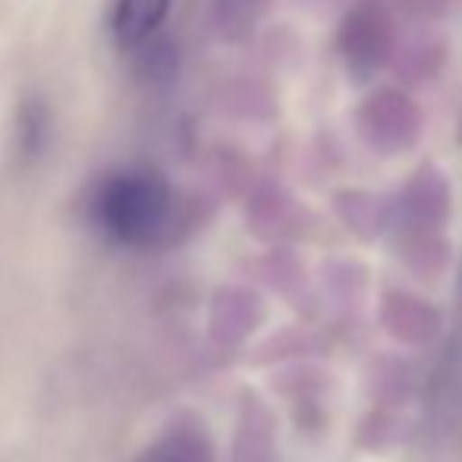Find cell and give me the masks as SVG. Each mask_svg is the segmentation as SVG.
<instances>
[{
	"label": "cell",
	"instance_id": "cell-1",
	"mask_svg": "<svg viewBox=\"0 0 462 462\" xmlns=\"http://www.w3.org/2000/svg\"><path fill=\"white\" fill-rule=\"evenodd\" d=\"M92 217L104 236L126 249H148L167 233L173 217V192L158 171H123L101 183Z\"/></svg>",
	"mask_w": 462,
	"mask_h": 462
},
{
	"label": "cell",
	"instance_id": "cell-2",
	"mask_svg": "<svg viewBox=\"0 0 462 462\" xmlns=\"http://www.w3.org/2000/svg\"><path fill=\"white\" fill-rule=\"evenodd\" d=\"M393 29L381 4H362L340 25V60L356 82H368L387 63Z\"/></svg>",
	"mask_w": 462,
	"mask_h": 462
},
{
	"label": "cell",
	"instance_id": "cell-3",
	"mask_svg": "<svg viewBox=\"0 0 462 462\" xmlns=\"http://www.w3.org/2000/svg\"><path fill=\"white\" fill-rule=\"evenodd\" d=\"M171 13V0H116L114 6V38L120 48L145 44Z\"/></svg>",
	"mask_w": 462,
	"mask_h": 462
},
{
	"label": "cell",
	"instance_id": "cell-4",
	"mask_svg": "<svg viewBox=\"0 0 462 462\" xmlns=\"http://www.w3.org/2000/svg\"><path fill=\"white\" fill-rule=\"evenodd\" d=\"M133 462H211V444L201 428L177 425L164 438L148 444Z\"/></svg>",
	"mask_w": 462,
	"mask_h": 462
}]
</instances>
